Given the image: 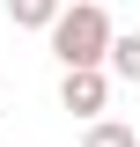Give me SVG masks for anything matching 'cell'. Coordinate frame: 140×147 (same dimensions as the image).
<instances>
[{"mask_svg":"<svg viewBox=\"0 0 140 147\" xmlns=\"http://www.w3.org/2000/svg\"><path fill=\"white\" fill-rule=\"evenodd\" d=\"M111 30H118V22H111L96 0H67V7L52 15V30H44V37H52V59H59V66H103Z\"/></svg>","mask_w":140,"mask_h":147,"instance_id":"cell-1","label":"cell"},{"mask_svg":"<svg viewBox=\"0 0 140 147\" xmlns=\"http://www.w3.org/2000/svg\"><path fill=\"white\" fill-rule=\"evenodd\" d=\"M59 110H74V118H103L111 110V74L103 66H59Z\"/></svg>","mask_w":140,"mask_h":147,"instance_id":"cell-2","label":"cell"},{"mask_svg":"<svg viewBox=\"0 0 140 147\" xmlns=\"http://www.w3.org/2000/svg\"><path fill=\"white\" fill-rule=\"evenodd\" d=\"M103 74H111V81H133V88H140V30H111Z\"/></svg>","mask_w":140,"mask_h":147,"instance_id":"cell-3","label":"cell"},{"mask_svg":"<svg viewBox=\"0 0 140 147\" xmlns=\"http://www.w3.org/2000/svg\"><path fill=\"white\" fill-rule=\"evenodd\" d=\"M59 7H67V0H7V22H15V30H52Z\"/></svg>","mask_w":140,"mask_h":147,"instance_id":"cell-4","label":"cell"},{"mask_svg":"<svg viewBox=\"0 0 140 147\" xmlns=\"http://www.w3.org/2000/svg\"><path fill=\"white\" fill-rule=\"evenodd\" d=\"M81 147H140V140H133V125H118V118H88Z\"/></svg>","mask_w":140,"mask_h":147,"instance_id":"cell-5","label":"cell"}]
</instances>
